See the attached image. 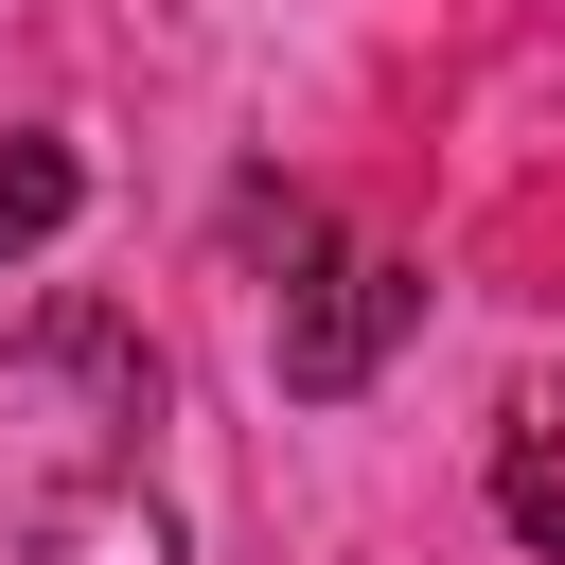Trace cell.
Listing matches in <instances>:
<instances>
[{"label":"cell","instance_id":"1","mask_svg":"<svg viewBox=\"0 0 565 565\" xmlns=\"http://www.w3.org/2000/svg\"><path fill=\"white\" fill-rule=\"evenodd\" d=\"M406 318H424V265H388V247H318V265L282 282V388H300V406H353V388L406 353Z\"/></svg>","mask_w":565,"mask_h":565},{"label":"cell","instance_id":"2","mask_svg":"<svg viewBox=\"0 0 565 565\" xmlns=\"http://www.w3.org/2000/svg\"><path fill=\"white\" fill-rule=\"evenodd\" d=\"M18 565H177V512H159L141 477H71V494H35Z\"/></svg>","mask_w":565,"mask_h":565},{"label":"cell","instance_id":"3","mask_svg":"<svg viewBox=\"0 0 565 565\" xmlns=\"http://www.w3.org/2000/svg\"><path fill=\"white\" fill-rule=\"evenodd\" d=\"M35 371H88V388H106V406H124V424H141V406H159V353H141V335H124V318H88V300H53V318H35Z\"/></svg>","mask_w":565,"mask_h":565},{"label":"cell","instance_id":"4","mask_svg":"<svg viewBox=\"0 0 565 565\" xmlns=\"http://www.w3.org/2000/svg\"><path fill=\"white\" fill-rule=\"evenodd\" d=\"M71 212H88V159L35 141V124H0V247H53Z\"/></svg>","mask_w":565,"mask_h":565},{"label":"cell","instance_id":"5","mask_svg":"<svg viewBox=\"0 0 565 565\" xmlns=\"http://www.w3.org/2000/svg\"><path fill=\"white\" fill-rule=\"evenodd\" d=\"M494 512H512V530H530V547H565V477H547V459H530V441H512V459H494Z\"/></svg>","mask_w":565,"mask_h":565}]
</instances>
